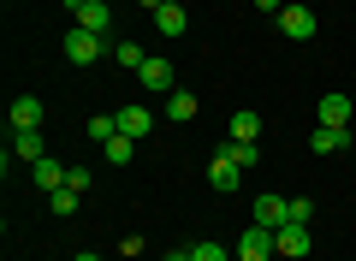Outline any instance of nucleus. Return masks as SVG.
I'll return each instance as SVG.
<instances>
[{"instance_id":"obj_1","label":"nucleus","mask_w":356,"mask_h":261,"mask_svg":"<svg viewBox=\"0 0 356 261\" xmlns=\"http://www.w3.org/2000/svg\"><path fill=\"white\" fill-rule=\"evenodd\" d=\"M65 13L77 18V30H95V36H113V0H65Z\"/></svg>"},{"instance_id":"obj_2","label":"nucleus","mask_w":356,"mask_h":261,"mask_svg":"<svg viewBox=\"0 0 356 261\" xmlns=\"http://www.w3.org/2000/svg\"><path fill=\"white\" fill-rule=\"evenodd\" d=\"M60 48H65V60H72V65H95V60L107 54V36H95V30H77V24H72Z\"/></svg>"},{"instance_id":"obj_3","label":"nucleus","mask_w":356,"mask_h":261,"mask_svg":"<svg viewBox=\"0 0 356 261\" xmlns=\"http://www.w3.org/2000/svg\"><path fill=\"white\" fill-rule=\"evenodd\" d=\"M267 255H280V232L273 226H243V237H238V261H267Z\"/></svg>"},{"instance_id":"obj_4","label":"nucleus","mask_w":356,"mask_h":261,"mask_svg":"<svg viewBox=\"0 0 356 261\" xmlns=\"http://www.w3.org/2000/svg\"><path fill=\"white\" fill-rule=\"evenodd\" d=\"M250 220H255V226H273V232H280V226L291 220V196H273V190H267V196H255Z\"/></svg>"},{"instance_id":"obj_5","label":"nucleus","mask_w":356,"mask_h":261,"mask_svg":"<svg viewBox=\"0 0 356 261\" xmlns=\"http://www.w3.org/2000/svg\"><path fill=\"white\" fill-rule=\"evenodd\" d=\"M137 84L143 89H149V95H172V60H154V54H149V60H143V72H137Z\"/></svg>"},{"instance_id":"obj_6","label":"nucleus","mask_w":356,"mask_h":261,"mask_svg":"<svg viewBox=\"0 0 356 261\" xmlns=\"http://www.w3.org/2000/svg\"><path fill=\"white\" fill-rule=\"evenodd\" d=\"M315 113H321V125H339V131H350V113H356V107H350V95H344V89H327Z\"/></svg>"},{"instance_id":"obj_7","label":"nucleus","mask_w":356,"mask_h":261,"mask_svg":"<svg viewBox=\"0 0 356 261\" xmlns=\"http://www.w3.org/2000/svg\"><path fill=\"white\" fill-rule=\"evenodd\" d=\"M42 119H48L42 95H13V131H42Z\"/></svg>"},{"instance_id":"obj_8","label":"nucleus","mask_w":356,"mask_h":261,"mask_svg":"<svg viewBox=\"0 0 356 261\" xmlns=\"http://www.w3.org/2000/svg\"><path fill=\"white\" fill-rule=\"evenodd\" d=\"M280 30H285V36H297V42H309V36L321 30V18L309 13V6H285V13H280Z\"/></svg>"},{"instance_id":"obj_9","label":"nucleus","mask_w":356,"mask_h":261,"mask_svg":"<svg viewBox=\"0 0 356 261\" xmlns=\"http://www.w3.org/2000/svg\"><path fill=\"white\" fill-rule=\"evenodd\" d=\"M149 131H154V113L143 107V101L119 107V137H149Z\"/></svg>"},{"instance_id":"obj_10","label":"nucleus","mask_w":356,"mask_h":261,"mask_svg":"<svg viewBox=\"0 0 356 261\" xmlns=\"http://www.w3.org/2000/svg\"><path fill=\"white\" fill-rule=\"evenodd\" d=\"M309 249H315V237H309V226H280V255H285V261H303Z\"/></svg>"},{"instance_id":"obj_11","label":"nucleus","mask_w":356,"mask_h":261,"mask_svg":"<svg viewBox=\"0 0 356 261\" xmlns=\"http://www.w3.org/2000/svg\"><path fill=\"white\" fill-rule=\"evenodd\" d=\"M13 155H18V161H30V166L48 161V143H42V131H13Z\"/></svg>"},{"instance_id":"obj_12","label":"nucleus","mask_w":356,"mask_h":261,"mask_svg":"<svg viewBox=\"0 0 356 261\" xmlns=\"http://www.w3.org/2000/svg\"><path fill=\"white\" fill-rule=\"evenodd\" d=\"M220 155H226V161L238 166V173H255V161H261V149H255V143H238V137H226V143H220Z\"/></svg>"},{"instance_id":"obj_13","label":"nucleus","mask_w":356,"mask_h":261,"mask_svg":"<svg viewBox=\"0 0 356 261\" xmlns=\"http://www.w3.org/2000/svg\"><path fill=\"white\" fill-rule=\"evenodd\" d=\"M309 149H315V155H339V149H350V131H339V125H321L315 137H309Z\"/></svg>"},{"instance_id":"obj_14","label":"nucleus","mask_w":356,"mask_h":261,"mask_svg":"<svg viewBox=\"0 0 356 261\" xmlns=\"http://www.w3.org/2000/svg\"><path fill=\"white\" fill-rule=\"evenodd\" d=\"M243 178H250V173H238L226 155H214V166H208V184H214V190H238Z\"/></svg>"},{"instance_id":"obj_15","label":"nucleus","mask_w":356,"mask_h":261,"mask_svg":"<svg viewBox=\"0 0 356 261\" xmlns=\"http://www.w3.org/2000/svg\"><path fill=\"white\" fill-rule=\"evenodd\" d=\"M184 24H191V18H184V0H178V6H161V13H154V30H161V36H184Z\"/></svg>"},{"instance_id":"obj_16","label":"nucleus","mask_w":356,"mask_h":261,"mask_svg":"<svg viewBox=\"0 0 356 261\" xmlns=\"http://www.w3.org/2000/svg\"><path fill=\"white\" fill-rule=\"evenodd\" d=\"M255 131H261V113H232V125H226V137H238V143H255Z\"/></svg>"},{"instance_id":"obj_17","label":"nucleus","mask_w":356,"mask_h":261,"mask_svg":"<svg viewBox=\"0 0 356 261\" xmlns=\"http://www.w3.org/2000/svg\"><path fill=\"white\" fill-rule=\"evenodd\" d=\"M166 119H172V125L196 119V95H191V89H172V95H166Z\"/></svg>"},{"instance_id":"obj_18","label":"nucleus","mask_w":356,"mask_h":261,"mask_svg":"<svg viewBox=\"0 0 356 261\" xmlns=\"http://www.w3.org/2000/svg\"><path fill=\"white\" fill-rule=\"evenodd\" d=\"M65 173H72V166H60V161H36V184L48 190V196H54V190H65Z\"/></svg>"},{"instance_id":"obj_19","label":"nucleus","mask_w":356,"mask_h":261,"mask_svg":"<svg viewBox=\"0 0 356 261\" xmlns=\"http://www.w3.org/2000/svg\"><path fill=\"white\" fill-rule=\"evenodd\" d=\"M107 166H131V155H137V137H107Z\"/></svg>"},{"instance_id":"obj_20","label":"nucleus","mask_w":356,"mask_h":261,"mask_svg":"<svg viewBox=\"0 0 356 261\" xmlns=\"http://www.w3.org/2000/svg\"><path fill=\"white\" fill-rule=\"evenodd\" d=\"M83 131H89V143H107V137H119V113H95V119H89Z\"/></svg>"},{"instance_id":"obj_21","label":"nucleus","mask_w":356,"mask_h":261,"mask_svg":"<svg viewBox=\"0 0 356 261\" xmlns=\"http://www.w3.org/2000/svg\"><path fill=\"white\" fill-rule=\"evenodd\" d=\"M77 202H83V196H77V190L65 184V190H54V196H48V208L60 214V220H72V214H77Z\"/></svg>"},{"instance_id":"obj_22","label":"nucleus","mask_w":356,"mask_h":261,"mask_svg":"<svg viewBox=\"0 0 356 261\" xmlns=\"http://www.w3.org/2000/svg\"><path fill=\"white\" fill-rule=\"evenodd\" d=\"M191 261H232V249L214 244V237H202V244H191Z\"/></svg>"},{"instance_id":"obj_23","label":"nucleus","mask_w":356,"mask_h":261,"mask_svg":"<svg viewBox=\"0 0 356 261\" xmlns=\"http://www.w3.org/2000/svg\"><path fill=\"white\" fill-rule=\"evenodd\" d=\"M113 60L125 65V72H143V60H149V54H143L137 42H119V48H113Z\"/></svg>"},{"instance_id":"obj_24","label":"nucleus","mask_w":356,"mask_h":261,"mask_svg":"<svg viewBox=\"0 0 356 261\" xmlns=\"http://www.w3.org/2000/svg\"><path fill=\"white\" fill-rule=\"evenodd\" d=\"M309 220H315V202H309V196H291V220H285V226H309Z\"/></svg>"},{"instance_id":"obj_25","label":"nucleus","mask_w":356,"mask_h":261,"mask_svg":"<svg viewBox=\"0 0 356 261\" xmlns=\"http://www.w3.org/2000/svg\"><path fill=\"white\" fill-rule=\"evenodd\" d=\"M65 184H72V190H77V196H83V190H89V184H95V173H89V166H72V173H65Z\"/></svg>"},{"instance_id":"obj_26","label":"nucleus","mask_w":356,"mask_h":261,"mask_svg":"<svg viewBox=\"0 0 356 261\" xmlns=\"http://www.w3.org/2000/svg\"><path fill=\"white\" fill-rule=\"evenodd\" d=\"M255 6H261V13H273V18L285 13V0H255Z\"/></svg>"},{"instance_id":"obj_27","label":"nucleus","mask_w":356,"mask_h":261,"mask_svg":"<svg viewBox=\"0 0 356 261\" xmlns=\"http://www.w3.org/2000/svg\"><path fill=\"white\" fill-rule=\"evenodd\" d=\"M143 13H161V6H178V0H137Z\"/></svg>"},{"instance_id":"obj_28","label":"nucleus","mask_w":356,"mask_h":261,"mask_svg":"<svg viewBox=\"0 0 356 261\" xmlns=\"http://www.w3.org/2000/svg\"><path fill=\"white\" fill-rule=\"evenodd\" d=\"M161 261H191V249H166V255Z\"/></svg>"},{"instance_id":"obj_29","label":"nucleus","mask_w":356,"mask_h":261,"mask_svg":"<svg viewBox=\"0 0 356 261\" xmlns=\"http://www.w3.org/2000/svg\"><path fill=\"white\" fill-rule=\"evenodd\" d=\"M77 261H102V255H95V249H83V255H77Z\"/></svg>"},{"instance_id":"obj_30","label":"nucleus","mask_w":356,"mask_h":261,"mask_svg":"<svg viewBox=\"0 0 356 261\" xmlns=\"http://www.w3.org/2000/svg\"><path fill=\"white\" fill-rule=\"evenodd\" d=\"M232 261H238V255H232Z\"/></svg>"}]
</instances>
